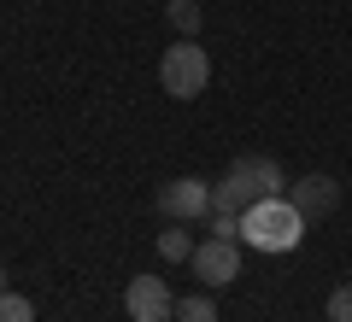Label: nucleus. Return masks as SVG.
<instances>
[{"mask_svg":"<svg viewBox=\"0 0 352 322\" xmlns=\"http://www.w3.org/2000/svg\"><path fill=\"white\" fill-rule=\"evenodd\" d=\"M276 194H288V176H282V164L276 159H264V152H247V159H235L229 164V176L223 182H212V211H247V205H258V199H276Z\"/></svg>","mask_w":352,"mask_h":322,"instance_id":"f257e3e1","label":"nucleus"},{"mask_svg":"<svg viewBox=\"0 0 352 322\" xmlns=\"http://www.w3.org/2000/svg\"><path fill=\"white\" fill-rule=\"evenodd\" d=\"M241 240H247L252 252H294V246L305 240V217H300V205H294L288 194L247 205V211H241Z\"/></svg>","mask_w":352,"mask_h":322,"instance_id":"f03ea898","label":"nucleus"},{"mask_svg":"<svg viewBox=\"0 0 352 322\" xmlns=\"http://www.w3.org/2000/svg\"><path fill=\"white\" fill-rule=\"evenodd\" d=\"M206 82H212V59H206L200 36H182L176 47H164V59H159V88H164L170 100H200Z\"/></svg>","mask_w":352,"mask_h":322,"instance_id":"7ed1b4c3","label":"nucleus"},{"mask_svg":"<svg viewBox=\"0 0 352 322\" xmlns=\"http://www.w3.org/2000/svg\"><path fill=\"white\" fill-rule=\"evenodd\" d=\"M153 205H159L164 223H206L212 217V182H200V176H170L153 194Z\"/></svg>","mask_w":352,"mask_h":322,"instance_id":"20e7f679","label":"nucleus"},{"mask_svg":"<svg viewBox=\"0 0 352 322\" xmlns=\"http://www.w3.org/2000/svg\"><path fill=\"white\" fill-rule=\"evenodd\" d=\"M124 310H129V322H176V293L159 275H135L124 287Z\"/></svg>","mask_w":352,"mask_h":322,"instance_id":"39448f33","label":"nucleus"},{"mask_svg":"<svg viewBox=\"0 0 352 322\" xmlns=\"http://www.w3.org/2000/svg\"><path fill=\"white\" fill-rule=\"evenodd\" d=\"M188 264H194V275H200L206 287H229L241 275V240H212V235H206L200 246H194Z\"/></svg>","mask_w":352,"mask_h":322,"instance_id":"423d86ee","label":"nucleus"},{"mask_svg":"<svg viewBox=\"0 0 352 322\" xmlns=\"http://www.w3.org/2000/svg\"><path fill=\"white\" fill-rule=\"evenodd\" d=\"M288 199L300 205L305 223H323L329 211H340V182L323 176V170H311V176H300V182H288Z\"/></svg>","mask_w":352,"mask_h":322,"instance_id":"0eeeda50","label":"nucleus"},{"mask_svg":"<svg viewBox=\"0 0 352 322\" xmlns=\"http://www.w3.org/2000/svg\"><path fill=\"white\" fill-rule=\"evenodd\" d=\"M159 258H164V264H188V258H194V240H188V229H182V223H164Z\"/></svg>","mask_w":352,"mask_h":322,"instance_id":"6e6552de","label":"nucleus"},{"mask_svg":"<svg viewBox=\"0 0 352 322\" xmlns=\"http://www.w3.org/2000/svg\"><path fill=\"white\" fill-rule=\"evenodd\" d=\"M164 18H170V30H176V36H200V24H206L200 0H170V6H164Z\"/></svg>","mask_w":352,"mask_h":322,"instance_id":"1a4fd4ad","label":"nucleus"},{"mask_svg":"<svg viewBox=\"0 0 352 322\" xmlns=\"http://www.w3.org/2000/svg\"><path fill=\"white\" fill-rule=\"evenodd\" d=\"M176 322H217V299L212 293H182L176 299Z\"/></svg>","mask_w":352,"mask_h":322,"instance_id":"9d476101","label":"nucleus"},{"mask_svg":"<svg viewBox=\"0 0 352 322\" xmlns=\"http://www.w3.org/2000/svg\"><path fill=\"white\" fill-rule=\"evenodd\" d=\"M0 322H36V305H30L24 293L6 287V293H0Z\"/></svg>","mask_w":352,"mask_h":322,"instance_id":"9b49d317","label":"nucleus"},{"mask_svg":"<svg viewBox=\"0 0 352 322\" xmlns=\"http://www.w3.org/2000/svg\"><path fill=\"white\" fill-rule=\"evenodd\" d=\"M206 235L212 240H241V217L235 211H212V217H206Z\"/></svg>","mask_w":352,"mask_h":322,"instance_id":"f8f14e48","label":"nucleus"},{"mask_svg":"<svg viewBox=\"0 0 352 322\" xmlns=\"http://www.w3.org/2000/svg\"><path fill=\"white\" fill-rule=\"evenodd\" d=\"M329 322H352V287H335L329 293Z\"/></svg>","mask_w":352,"mask_h":322,"instance_id":"ddd939ff","label":"nucleus"},{"mask_svg":"<svg viewBox=\"0 0 352 322\" xmlns=\"http://www.w3.org/2000/svg\"><path fill=\"white\" fill-rule=\"evenodd\" d=\"M6 287H12V275H6V270H0V293H6Z\"/></svg>","mask_w":352,"mask_h":322,"instance_id":"4468645a","label":"nucleus"}]
</instances>
